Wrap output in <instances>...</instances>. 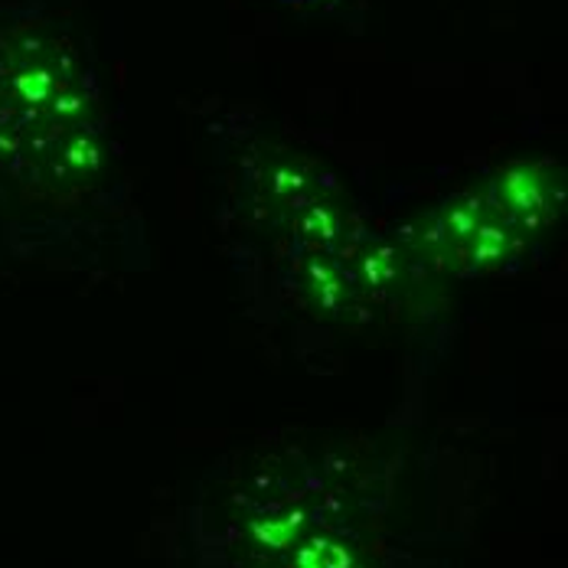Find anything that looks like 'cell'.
Wrapping results in <instances>:
<instances>
[{
  "label": "cell",
  "instance_id": "1",
  "mask_svg": "<svg viewBox=\"0 0 568 568\" xmlns=\"http://www.w3.org/2000/svg\"><path fill=\"white\" fill-rule=\"evenodd\" d=\"M287 3H314V0H287Z\"/></svg>",
  "mask_w": 568,
  "mask_h": 568
}]
</instances>
